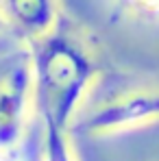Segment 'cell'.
Wrapping results in <instances>:
<instances>
[{"mask_svg": "<svg viewBox=\"0 0 159 161\" xmlns=\"http://www.w3.org/2000/svg\"><path fill=\"white\" fill-rule=\"evenodd\" d=\"M2 31H4V24H2V20H0V33H2Z\"/></svg>", "mask_w": 159, "mask_h": 161, "instance_id": "cell-8", "label": "cell"}, {"mask_svg": "<svg viewBox=\"0 0 159 161\" xmlns=\"http://www.w3.org/2000/svg\"><path fill=\"white\" fill-rule=\"evenodd\" d=\"M61 0H0L4 31L33 44L44 37L61 18Z\"/></svg>", "mask_w": 159, "mask_h": 161, "instance_id": "cell-4", "label": "cell"}, {"mask_svg": "<svg viewBox=\"0 0 159 161\" xmlns=\"http://www.w3.org/2000/svg\"><path fill=\"white\" fill-rule=\"evenodd\" d=\"M153 122H159V87H135L79 113L70 126V135L105 137L148 126Z\"/></svg>", "mask_w": 159, "mask_h": 161, "instance_id": "cell-3", "label": "cell"}, {"mask_svg": "<svg viewBox=\"0 0 159 161\" xmlns=\"http://www.w3.org/2000/svg\"><path fill=\"white\" fill-rule=\"evenodd\" d=\"M22 142H24V139H22ZM18 146H20V144H18ZM18 146L7 148V150L0 148V161H22V159H20V155H18Z\"/></svg>", "mask_w": 159, "mask_h": 161, "instance_id": "cell-7", "label": "cell"}, {"mask_svg": "<svg viewBox=\"0 0 159 161\" xmlns=\"http://www.w3.org/2000/svg\"><path fill=\"white\" fill-rule=\"evenodd\" d=\"M39 161H79L68 131L39 126Z\"/></svg>", "mask_w": 159, "mask_h": 161, "instance_id": "cell-5", "label": "cell"}, {"mask_svg": "<svg viewBox=\"0 0 159 161\" xmlns=\"http://www.w3.org/2000/svg\"><path fill=\"white\" fill-rule=\"evenodd\" d=\"M118 7L144 20H159V0H116Z\"/></svg>", "mask_w": 159, "mask_h": 161, "instance_id": "cell-6", "label": "cell"}, {"mask_svg": "<svg viewBox=\"0 0 159 161\" xmlns=\"http://www.w3.org/2000/svg\"><path fill=\"white\" fill-rule=\"evenodd\" d=\"M31 44L0 33V148L22 144L33 120Z\"/></svg>", "mask_w": 159, "mask_h": 161, "instance_id": "cell-2", "label": "cell"}, {"mask_svg": "<svg viewBox=\"0 0 159 161\" xmlns=\"http://www.w3.org/2000/svg\"><path fill=\"white\" fill-rule=\"evenodd\" d=\"M33 115L42 129L68 131L100 76L89 35L61 13L44 37L31 44Z\"/></svg>", "mask_w": 159, "mask_h": 161, "instance_id": "cell-1", "label": "cell"}]
</instances>
